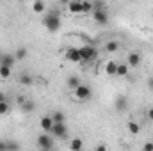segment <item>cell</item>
<instances>
[{"label":"cell","instance_id":"6da1fadb","mask_svg":"<svg viewBox=\"0 0 153 151\" xmlns=\"http://www.w3.org/2000/svg\"><path fill=\"white\" fill-rule=\"evenodd\" d=\"M43 25L48 29V32H57L61 29V16L59 11H48L43 18Z\"/></svg>","mask_w":153,"mask_h":151},{"label":"cell","instance_id":"7a4b0ae2","mask_svg":"<svg viewBox=\"0 0 153 151\" xmlns=\"http://www.w3.org/2000/svg\"><path fill=\"white\" fill-rule=\"evenodd\" d=\"M80 50V57H82V62H91V61H94L96 57H98V50H96V46H82V48H78Z\"/></svg>","mask_w":153,"mask_h":151},{"label":"cell","instance_id":"3957f363","mask_svg":"<svg viewBox=\"0 0 153 151\" xmlns=\"http://www.w3.org/2000/svg\"><path fill=\"white\" fill-rule=\"evenodd\" d=\"M73 93H75V98L80 100V101H85V100H89L93 96V89L89 85H85V84H80Z\"/></svg>","mask_w":153,"mask_h":151},{"label":"cell","instance_id":"277c9868","mask_svg":"<svg viewBox=\"0 0 153 151\" xmlns=\"http://www.w3.org/2000/svg\"><path fill=\"white\" fill-rule=\"evenodd\" d=\"M38 146L41 148V151L53 150V137L50 133H41L38 137Z\"/></svg>","mask_w":153,"mask_h":151},{"label":"cell","instance_id":"5b68a950","mask_svg":"<svg viewBox=\"0 0 153 151\" xmlns=\"http://www.w3.org/2000/svg\"><path fill=\"white\" fill-rule=\"evenodd\" d=\"M52 137L55 139H68V126L66 123H53V128H52Z\"/></svg>","mask_w":153,"mask_h":151},{"label":"cell","instance_id":"8992f818","mask_svg":"<svg viewBox=\"0 0 153 151\" xmlns=\"http://www.w3.org/2000/svg\"><path fill=\"white\" fill-rule=\"evenodd\" d=\"M141 61H143V55H141L139 52H130V53L126 55V64H128V68H137V66L141 64Z\"/></svg>","mask_w":153,"mask_h":151},{"label":"cell","instance_id":"52a82bcc","mask_svg":"<svg viewBox=\"0 0 153 151\" xmlns=\"http://www.w3.org/2000/svg\"><path fill=\"white\" fill-rule=\"evenodd\" d=\"M39 126L43 130V133H52V128H53V119L52 115H43L39 119Z\"/></svg>","mask_w":153,"mask_h":151},{"label":"cell","instance_id":"ba28073f","mask_svg":"<svg viewBox=\"0 0 153 151\" xmlns=\"http://www.w3.org/2000/svg\"><path fill=\"white\" fill-rule=\"evenodd\" d=\"M93 20H94V23H98V25H107L109 23V14H107V11H93Z\"/></svg>","mask_w":153,"mask_h":151},{"label":"cell","instance_id":"9c48e42d","mask_svg":"<svg viewBox=\"0 0 153 151\" xmlns=\"http://www.w3.org/2000/svg\"><path fill=\"white\" fill-rule=\"evenodd\" d=\"M64 57L70 62H82V57H80V50L78 48H68L66 53H64Z\"/></svg>","mask_w":153,"mask_h":151},{"label":"cell","instance_id":"30bf717a","mask_svg":"<svg viewBox=\"0 0 153 151\" xmlns=\"http://www.w3.org/2000/svg\"><path fill=\"white\" fill-rule=\"evenodd\" d=\"M14 64H16V57H14V53H4V55H2V59H0V66H5V68H11V70H13Z\"/></svg>","mask_w":153,"mask_h":151},{"label":"cell","instance_id":"8fae6325","mask_svg":"<svg viewBox=\"0 0 153 151\" xmlns=\"http://www.w3.org/2000/svg\"><path fill=\"white\" fill-rule=\"evenodd\" d=\"M114 107H116V110H119V112H125L126 109H128V100H126V96H117L116 98V101H114Z\"/></svg>","mask_w":153,"mask_h":151},{"label":"cell","instance_id":"7c38bea8","mask_svg":"<svg viewBox=\"0 0 153 151\" xmlns=\"http://www.w3.org/2000/svg\"><path fill=\"white\" fill-rule=\"evenodd\" d=\"M20 109H22L23 114H32L36 110V101H34V100H25V101L20 105Z\"/></svg>","mask_w":153,"mask_h":151},{"label":"cell","instance_id":"4fadbf2b","mask_svg":"<svg viewBox=\"0 0 153 151\" xmlns=\"http://www.w3.org/2000/svg\"><path fill=\"white\" fill-rule=\"evenodd\" d=\"M68 11H70L71 14H82V0L68 2Z\"/></svg>","mask_w":153,"mask_h":151},{"label":"cell","instance_id":"5bb4252c","mask_svg":"<svg viewBox=\"0 0 153 151\" xmlns=\"http://www.w3.org/2000/svg\"><path fill=\"white\" fill-rule=\"evenodd\" d=\"M18 84L20 85H32L34 84V78H32V75H29L27 71H22L18 75Z\"/></svg>","mask_w":153,"mask_h":151},{"label":"cell","instance_id":"9a60e30c","mask_svg":"<svg viewBox=\"0 0 153 151\" xmlns=\"http://www.w3.org/2000/svg\"><path fill=\"white\" fill-rule=\"evenodd\" d=\"M103 70H105V73H107L109 76H116V71H117V62H116V61H109V62L105 64V68H103Z\"/></svg>","mask_w":153,"mask_h":151},{"label":"cell","instance_id":"2e32d148","mask_svg":"<svg viewBox=\"0 0 153 151\" xmlns=\"http://www.w3.org/2000/svg\"><path fill=\"white\" fill-rule=\"evenodd\" d=\"M70 150L71 151H84V141L82 139H71L70 141Z\"/></svg>","mask_w":153,"mask_h":151},{"label":"cell","instance_id":"e0dca14e","mask_svg":"<svg viewBox=\"0 0 153 151\" xmlns=\"http://www.w3.org/2000/svg\"><path fill=\"white\" fill-rule=\"evenodd\" d=\"M130 73V68L126 62H117V71H116V76H126Z\"/></svg>","mask_w":153,"mask_h":151},{"label":"cell","instance_id":"ac0fdd59","mask_svg":"<svg viewBox=\"0 0 153 151\" xmlns=\"http://www.w3.org/2000/svg\"><path fill=\"white\" fill-rule=\"evenodd\" d=\"M32 11L38 13V14H45V13H46V4L41 2V0H36V2L32 4Z\"/></svg>","mask_w":153,"mask_h":151},{"label":"cell","instance_id":"d6986e66","mask_svg":"<svg viewBox=\"0 0 153 151\" xmlns=\"http://www.w3.org/2000/svg\"><path fill=\"white\" fill-rule=\"evenodd\" d=\"M119 50V41H107L105 43V52H109V53H116Z\"/></svg>","mask_w":153,"mask_h":151},{"label":"cell","instance_id":"ffe728a7","mask_svg":"<svg viewBox=\"0 0 153 151\" xmlns=\"http://www.w3.org/2000/svg\"><path fill=\"white\" fill-rule=\"evenodd\" d=\"M5 150H7V151H20V150H22V146H20V142H18V141L9 139V141H5Z\"/></svg>","mask_w":153,"mask_h":151},{"label":"cell","instance_id":"44dd1931","mask_svg":"<svg viewBox=\"0 0 153 151\" xmlns=\"http://www.w3.org/2000/svg\"><path fill=\"white\" fill-rule=\"evenodd\" d=\"M66 84H68V87H70V89H73V91H75L82 82H80V78H78L76 75H71L70 78H68V82H66Z\"/></svg>","mask_w":153,"mask_h":151},{"label":"cell","instance_id":"7402d4cb","mask_svg":"<svg viewBox=\"0 0 153 151\" xmlns=\"http://www.w3.org/2000/svg\"><path fill=\"white\" fill-rule=\"evenodd\" d=\"M27 55H29V52H27V48H25V46H20V48L14 52L16 61H23V59H27Z\"/></svg>","mask_w":153,"mask_h":151},{"label":"cell","instance_id":"603a6c76","mask_svg":"<svg viewBox=\"0 0 153 151\" xmlns=\"http://www.w3.org/2000/svg\"><path fill=\"white\" fill-rule=\"evenodd\" d=\"M128 132H130L132 135H137V133L141 132V124L135 123V121H130V123H128Z\"/></svg>","mask_w":153,"mask_h":151},{"label":"cell","instance_id":"cb8c5ba5","mask_svg":"<svg viewBox=\"0 0 153 151\" xmlns=\"http://www.w3.org/2000/svg\"><path fill=\"white\" fill-rule=\"evenodd\" d=\"M52 119H53V123H66V114L57 110V112L52 114Z\"/></svg>","mask_w":153,"mask_h":151},{"label":"cell","instance_id":"d4e9b609","mask_svg":"<svg viewBox=\"0 0 153 151\" xmlns=\"http://www.w3.org/2000/svg\"><path fill=\"white\" fill-rule=\"evenodd\" d=\"M82 14H93V4L91 2H82Z\"/></svg>","mask_w":153,"mask_h":151},{"label":"cell","instance_id":"484cf974","mask_svg":"<svg viewBox=\"0 0 153 151\" xmlns=\"http://www.w3.org/2000/svg\"><path fill=\"white\" fill-rule=\"evenodd\" d=\"M9 112H11V105H9V101L0 103V115H7Z\"/></svg>","mask_w":153,"mask_h":151},{"label":"cell","instance_id":"4316f807","mask_svg":"<svg viewBox=\"0 0 153 151\" xmlns=\"http://www.w3.org/2000/svg\"><path fill=\"white\" fill-rule=\"evenodd\" d=\"M91 4H93V11H107L105 2H91Z\"/></svg>","mask_w":153,"mask_h":151},{"label":"cell","instance_id":"83f0119b","mask_svg":"<svg viewBox=\"0 0 153 151\" xmlns=\"http://www.w3.org/2000/svg\"><path fill=\"white\" fill-rule=\"evenodd\" d=\"M11 76V68H5V66H0V78H9Z\"/></svg>","mask_w":153,"mask_h":151},{"label":"cell","instance_id":"f1b7e54d","mask_svg":"<svg viewBox=\"0 0 153 151\" xmlns=\"http://www.w3.org/2000/svg\"><path fill=\"white\" fill-rule=\"evenodd\" d=\"M94 151H109V148H107V144H105V142H100V144L94 148Z\"/></svg>","mask_w":153,"mask_h":151},{"label":"cell","instance_id":"f546056e","mask_svg":"<svg viewBox=\"0 0 153 151\" xmlns=\"http://www.w3.org/2000/svg\"><path fill=\"white\" fill-rule=\"evenodd\" d=\"M143 151H153V142H144V146H143Z\"/></svg>","mask_w":153,"mask_h":151},{"label":"cell","instance_id":"4dcf8cb0","mask_svg":"<svg viewBox=\"0 0 153 151\" xmlns=\"http://www.w3.org/2000/svg\"><path fill=\"white\" fill-rule=\"evenodd\" d=\"M146 117H148L150 121H153V107H152V109H148V110H146Z\"/></svg>","mask_w":153,"mask_h":151},{"label":"cell","instance_id":"1f68e13d","mask_svg":"<svg viewBox=\"0 0 153 151\" xmlns=\"http://www.w3.org/2000/svg\"><path fill=\"white\" fill-rule=\"evenodd\" d=\"M0 151H7L5 150V141L4 139H0Z\"/></svg>","mask_w":153,"mask_h":151},{"label":"cell","instance_id":"d6a6232c","mask_svg":"<svg viewBox=\"0 0 153 151\" xmlns=\"http://www.w3.org/2000/svg\"><path fill=\"white\" fill-rule=\"evenodd\" d=\"M4 101H7V98H5V94L0 91V103H4Z\"/></svg>","mask_w":153,"mask_h":151},{"label":"cell","instance_id":"836d02e7","mask_svg":"<svg viewBox=\"0 0 153 151\" xmlns=\"http://www.w3.org/2000/svg\"><path fill=\"white\" fill-rule=\"evenodd\" d=\"M148 85H150V89L153 91V80H150V84H148Z\"/></svg>","mask_w":153,"mask_h":151},{"label":"cell","instance_id":"e575fe53","mask_svg":"<svg viewBox=\"0 0 153 151\" xmlns=\"http://www.w3.org/2000/svg\"><path fill=\"white\" fill-rule=\"evenodd\" d=\"M2 55H4V53H2V52H0V59H2Z\"/></svg>","mask_w":153,"mask_h":151},{"label":"cell","instance_id":"d590c367","mask_svg":"<svg viewBox=\"0 0 153 151\" xmlns=\"http://www.w3.org/2000/svg\"><path fill=\"white\" fill-rule=\"evenodd\" d=\"M130 151H135V150H130Z\"/></svg>","mask_w":153,"mask_h":151},{"label":"cell","instance_id":"8d00e7d4","mask_svg":"<svg viewBox=\"0 0 153 151\" xmlns=\"http://www.w3.org/2000/svg\"><path fill=\"white\" fill-rule=\"evenodd\" d=\"M50 151H53V150H50Z\"/></svg>","mask_w":153,"mask_h":151},{"label":"cell","instance_id":"74e56055","mask_svg":"<svg viewBox=\"0 0 153 151\" xmlns=\"http://www.w3.org/2000/svg\"><path fill=\"white\" fill-rule=\"evenodd\" d=\"M152 142H153V141H152Z\"/></svg>","mask_w":153,"mask_h":151}]
</instances>
